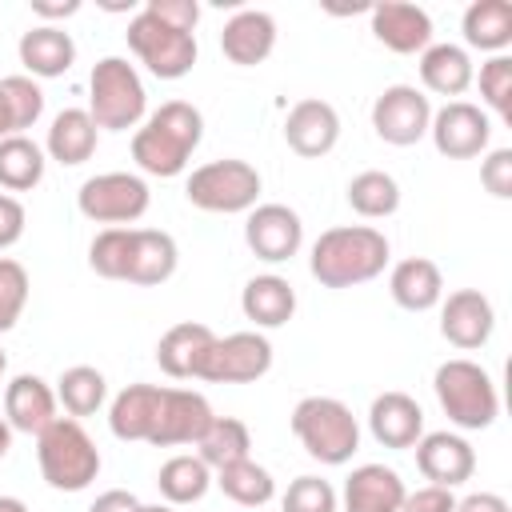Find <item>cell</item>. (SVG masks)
<instances>
[{
	"mask_svg": "<svg viewBox=\"0 0 512 512\" xmlns=\"http://www.w3.org/2000/svg\"><path fill=\"white\" fill-rule=\"evenodd\" d=\"M464 44L500 56L512 44V4L508 0H472L460 20Z\"/></svg>",
	"mask_w": 512,
	"mask_h": 512,
	"instance_id": "31",
	"label": "cell"
},
{
	"mask_svg": "<svg viewBox=\"0 0 512 512\" xmlns=\"http://www.w3.org/2000/svg\"><path fill=\"white\" fill-rule=\"evenodd\" d=\"M388 292L404 312H428L444 300V276L436 268V260L428 256H408L392 268L388 276Z\"/></svg>",
	"mask_w": 512,
	"mask_h": 512,
	"instance_id": "26",
	"label": "cell"
},
{
	"mask_svg": "<svg viewBox=\"0 0 512 512\" xmlns=\"http://www.w3.org/2000/svg\"><path fill=\"white\" fill-rule=\"evenodd\" d=\"M280 512H336V488L320 476H296L280 500Z\"/></svg>",
	"mask_w": 512,
	"mask_h": 512,
	"instance_id": "41",
	"label": "cell"
},
{
	"mask_svg": "<svg viewBox=\"0 0 512 512\" xmlns=\"http://www.w3.org/2000/svg\"><path fill=\"white\" fill-rule=\"evenodd\" d=\"M8 448H12V428H8V420H4V412H0V460L8 456Z\"/></svg>",
	"mask_w": 512,
	"mask_h": 512,
	"instance_id": "50",
	"label": "cell"
},
{
	"mask_svg": "<svg viewBox=\"0 0 512 512\" xmlns=\"http://www.w3.org/2000/svg\"><path fill=\"white\" fill-rule=\"evenodd\" d=\"M156 412H160V384H128L108 404V428L116 440H128V444L144 440L148 444Z\"/></svg>",
	"mask_w": 512,
	"mask_h": 512,
	"instance_id": "27",
	"label": "cell"
},
{
	"mask_svg": "<svg viewBox=\"0 0 512 512\" xmlns=\"http://www.w3.org/2000/svg\"><path fill=\"white\" fill-rule=\"evenodd\" d=\"M204 140V116L188 100H168L132 132V160L148 176H180Z\"/></svg>",
	"mask_w": 512,
	"mask_h": 512,
	"instance_id": "1",
	"label": "cell"
},
{
	"mask_svg": "<svg viewBox=\"0 0 512 512\" xmlns=\"http://www.w3.org/2000/svg\"><path fill=\"white\" fill-rule=\"evenodd\" d=\"M28 288L32 284H28L24 264L12 260V256H0V332L16 328V320L28 304Z\"/></svg>",
	"mask_w": 512,
	"mask_h": 512,
	"instance_id": "40",
	"label": "cell"
},
{
	"mask_svg": "<svg viewBox=\"0 0 512 512\" xmlns=\"http://www.w3.org/2000/svg\"><path fill=\"white\" fill-rule=\"evenodd\" d=\"M372 36L388 48V52H400V56H412V52H424L432 44V16L420 8V4H408V0H384V4H372Z\"/></svg>",
	"mask_w": 512,
	"mask_h": 512,
	"instance_id": "18",
	"label": "cell"
},
{
	"mask_svg": "<svg viewBox=\"0 0 512 512\" xmlns=\"http://www.w3.org/2000/svg\"><path fill=\"white\" fill-rule=\"evenodd\" d=\"M4 420L12 432H28L40 436L52 420H56V392L36 376V372H20L4 384Z\"/></svg>",
	"mask_w": 512,
	"mask_h": 512,
	"instance_id": "20",
	"label": "cell"
},
{
	"mask_svg": "<svg viewBox=\"0 0 512 512\" xmlns=\"http://www.w3.org/2000/svg\"><path fill=\"white\" fill-rule=\"evenodd\" d=\"M140 512H176L172 504H140Z\"/></svg>",
	"mask_w": 512,
	"mask_h": 512,
	"instance_id": "52",
	"label": "cell"
},
{
	"mask_svg": "<svg viewBox=\"0 0 512 512\" xmlns=\"http://www.w3.org/2000/svg\"><path fill=\"white\" fill-rule=\"evenodd\" d=\"M44 148L32 136H8L0 140V188L28 192L44 180Z\"/></svg>",
	"mask_w": 512,
	"mask_h": 512,
	"instance_id": "37",
	"label": "cell"
},
{
	"mask_svg": "<svg viewBox=\"0 0 512 512\" xmlns=\"http://www.w3.org/2000/svg\"><path fill=\"white\" fill-rule=\"evenodd\" d=\"M148 184L132 172H100L88 176L76 192V208L84 220L92 224H108V228H128L148 212Z\"/></svg>",
	"mask_w": 512,
	"mask_h": 512,
	"instance_id": "9",
	"label": "cell"
},
{
	"mask_svg": "<svg viewBox=\"0 0 512 512\" xmlns=\"http://www.w3.org/2000/svg\"><path fill=\"white\" fill-rule=\"evenodd\" d=\"M480 184L496 196V200H508L512 196V148H492L480 164Z\"/></svg>",
	"mask_w": 512,
	"mask_h": 512,
	"instance_id": "42",
	"label": "cell"
},
{
	"mask_svg": "<svg viewBox=\"0 0 512 512\" xmlns=\"http://www.w3.org/2000/svg\"><path fill=\"white\" fill-rule=\"evenodd\" d=\"M344 196H348V208L356 216H364V220H384V216H392L400 208V184L388 172H380V168L356 172L348 180Z\"/></svg>",
	"mask_w": 512,
	"mask_h": 512,
	"instance_id": "35",
	"label": "cell"
},
{
	"mask_svg": "<svg viewBox=\"0 0 512 512\" xmlns=\"http://www.w3.org/2000/svg\"><path fill=\"white\" fill-rule=\"evenodd\" d=\"M144 8L152 16H160L164 24L180 28V32H196V20H200V4L196 0H148Z\"/></svg>",
	"mask_w": 512,
	"mask_h": 512,
	"instance_id": "43",
	"label": "cell"
},
{
	"mask_svg": "<svg viewBox=\"0 0 512 512\" xmlns=\"http://www.w3.org/2000/svg\"><path fill=\"white\" fill-rule=\"evenodd\" d=\"M276 48V20L260 8H240L224 28H220V52L236 68H256L272 56Z\"/></svg>",
	"mask_w": 512,
	"mask_h": 512,
	"instance_id": "19",
	"label": "cell"
},
{
	"mask_svg": "<svg viewBox=\"0 0 512 512\" xmlns=\"http://www.w3.org/2000/svg\"><path fill=\"white\" fill-rule=\"evenodd\" d=\"M472 76V56L460 44H428L420 52V84L436 96H464Z\"/></svg>",
	"mask_w": 512,
	"mask_h": 512,
	"instance_id": "30",
	"label": "cell"
},
{
	"mask_svg": "<svg viewBox=\"0 0 512 512\" xmlns=\"http://www.w3.org/2000/svg\"><path fill=\"white\" fill-rule=\"evenodd\" d=\"M240 312L256 324V328H280L292 320L296 312V288L276 276V272H264V276H252L240 292Z\"/></svg>",
	"mask_w": 512,
	"mask_h": 512,
	"instance_id": "29",
	"label": "cell"
},
{
	"mask_svg": "<svg viewBox=\"0 0 512 512\" xmlns=\"http://www.w3.org/2000/svg\"><path fill=\"white\" fill-rule=\"evenodd\" d=\"M428 136L436 144L440 156L448 160H472L488 148L492 140V120L484 108L468 104V100H448L444 108L432 112V124H428Z\"/></svg>",
	"mask_w": 512,
	"mask_h": 512,
	"instance_id": "12",
	"label": "cell"
},
{
	"mask_svg": "<svg viewBox=\"0 0 512 512\" xmlns=\"http://www.w3.org/2000/svg\"><path fill=\"white\" fill-rule=\"evenodd\" d=\"M216 488H220L232 504H240V508H264V504L276 496L272 472H268L264 464H256L252 456L216 468Z\"/></svg>",
	"mask_w": 512,
	"mask_h": 512,
	"instance_id": "34",
	"label": "cell"
},
{
	"mask_svg": "<svg viewBox=\"0 0 512 512\" xmlns=\"http://www.w3.org/2000/svg\"><path fill=\"white\" fill-rule=\"evenodd\" d=\"M404 480L388 464H360L344 480V512H400Z\"/></svg>",
	"mask_w": 512,
	"mask_h": 512,
	"instance_id": "21",
	"label": "cell"
},
{
	"mask_svg": "<svg viewBox=\"0 0 512 512\" xmlns=\"http://www.w3.org/2000/svg\"><path fill=\"white\" fill-rule=\"evenodd\" d=\"M432 388H436L444 416L464 432L492 428V420L500 416V392L476 360H464V356L444 360L432 376Z\"/></svg>",
	"mask_w": 512,
	"mask_h": 512,
	"instance_id": "6",
	"label": "cell"
},
{
	"mask_svg": "<svg viewBox=\"0 0 512 512\" xmlns=\"http://www.w3.org/2000/svg\"><path fill=\"white\" fill-rule=\"evenodd\" d=\"M32 12L40 20H64V16H76L80 12V0H64V4H52V0H28Z\"/></svg>",
	"mask_w": 512,
	"mask_h": 512,
	"instance_id": "48",
	"label": "cell"
},
{
	"mask_svg": "<svg viewBox=\"0 0 512 512\" xmlns=\"http://www.w3.org/2000/svg\"><path fill=\"white\" fill-rule=\"evenodd\" d=\"M36 464L48 488L56 492H84L100 476V448L84 432L80 420L56 416L36 436Z\"/></svg>",
	"mask_w": 512,
	"mask_h": 512,
	"instance_id": "4",
	"label": "cell"
},
{
	"mask_svg": "<svg viewBox=\"0 0 512 512\" xmlns=\"http://www.w3.org/2000/svg\"><path fill=\"white\" fill-rule=\"evenodd\" d=\"M480 84V100L500 116L512 120V56H488L480 64V76H472Z\"/></svg>",
	"mask_w": 512,
	"mask_h": 512,
	"instance_id": "38",
	"label": "cell"
},
{
	"mask_svg": "<svg viewBox=\"0 0 512 512\" xmlns=\"http://www.w3.org/2000/svg\"><path fill=\"white\" fill-rule=\"evenodd\" d=\"M0 88H4V100H8V112H12V124H16V136H24L44 116V92H40V84L32 76H4Z\"/></svg>",
	"mask_w": 512,
	"mask_h": 512,
	"instance_id": "39",
	"label": "cell"
},
{
	"mask_svg": "<svg viewBox=\"0 0 512 512\" xmlns=\"http://www.w3.org/2000/svg\"><path fill=\"white\" fill-rule=\"evenodd\" d=\"M428 124H432V104L416 84H388L372 104V128L392 148H408L424 140Z\"/></svg>",
	"mask_w": 512,
	"mask_h": 512,
	"instance_id": "11",
	"label": "cell"
},
{
	"mask_svg": "<svg viewBox=\"0 0 512 512\" xmlns=\"http://www.w3.org/2000/svg\"><path fill=\"white\" fill-rule=\"evenodd\" d=\"M184 196L200 212H224V216L252 212L260 200V172L236 156L208 160V164L192 168V176L184 180Z\"/></svg>",
	"mask_w": 512,
	"mask_h": 512,
	"instance_id": "7",
	"label": "cell"
},
{
	"mask_svg": "<svg viewBox=\"0 0 512 512\" xmlns=\"http://www.w3.org/2000/svg\"><path fill=\"white\" fill-rule=\"evenodd\" d=\"M156 488H160L164 504H172V508L176 504H196L212 488V468L200 456H188V452L168 456L156 472Z\"/></svg>",
	"mask_w": 512,
	"mask_h": 512,
	"instance_id": "32",
	"label": "cell"
},
{
	"mask_svg": "<svg viewBox=\"0 0 512 512\" xmlns=\"http://www.w3.org/2000/svg\"><path fill=\"white\" fill-rule=\"evenodd\" d=\"M104 400H108V380H104L100 368H92V364H72V368L60 372V380H56V404H64V412H68L72 420L96 416V412L104 408Z\"/></svg>",
	"mask_w": 512,
	"mask_h": 512,
	"instance_id": "33",
	"label": "cell"
},
{
	"mask_svg": "<svg viewBox=\"0 0 512 512\" xmlns=\"http://www.w3.org/2000/svg\"><path fill=\"white\" fill-rule=\"evenodd\" d=\"M16 136V124H12V112H8V100H4V88H0V140Z\"/></svg>",
	"mask_w": 512,
	"mask_h": 512,
	"instance_id": "49",
	"label": "cell"
},
{
	"mask_svg": "<svg viewBox=\"0 0 512 512\" xmlns=\"http://www.w3.org/2000/svg\"><path fill=\"white\" fill-rule=\"evenodd\" d=\"M24 204L16 200V196H8V192H0V252L4 248H12L20 236H24Z\"/></svg>",
	"mask_w": 512,
	"mask_h": 512,
	"instance_id": "45",
	"label": "cell"
},
{
	"mask_svg": "<svg viewBox=\"0 0 512 512\" xmlns=\"http://www.w3.org/2000/svg\"><path fill=\"white\" fill-rule=\"evenodd\" d=\"M148 112V92L140 72L124 56H104L88 72V116L104 132H128L140 128Z\"/></svg>",
	"mask_w": 512,
	"mask_h": 512,
	"instance_id": "5",
	"label": "cell"
},
{
	"mask_svg": "<svg viewBox=\"0 0 512 512\" xmlns=\"http://www.w3.org/2000/svg\"><path fill=\"white\" fill-rule=\"evenodd\" d=\"M368 428L384 448H412L424 436V412L408 392H380L368 408Z\"/></svg>",
	"mask_w": 512,
	"mask_h": 512,
	"instance_id": "24",
	"label": "cell"
},
{
	"mask_svg": "<svg viewBox=\"0 0 512 512\" xmlns=\"http://www.w3.org/2000/svg\"><path fill=\"white\" fill-rule=\"evenodd\" d=\"M252 452V432L244 420L236 416H212V424L204 428V436L196 440V456L208 464V468H224V464H236Z\"/></svg>",
	"mask_w": 512,
	"mask_h": 512,
	"instance_id": "36",
	"label": "cell"
},
{
	"mask_svg": "<svg viewBox=\"0 0 512 512\" xmlns=\"http://www.w3.org/2000/svg\"><path fill=\"white\" fill-rule=\"evenodd\" d=\"M388 236L372 224H340L316 236L308 272L324 288H356L384 272L388 264Z\"/></svg>",
	"mask_w": 512,
	"mask_h": 512,
	"instance_id": "2",
	"label": "cell"
},
{
	"mask_svg": "<svg viewBox=\"0 0 512 512\" xmlns=\"http://www.w3.org/2000/svg\"><path fill=\"white\" fill-rule=\"evenodd\" d=\"M96 124L88 116V108H60L48 124V140H44V152L64 164V168H76L84 160H92L96 152Z\"/></svg>",
	"mask_w": 512,
	"mask_h": 512,
	"instance_id": "28",
	"label": "cell"
},
{
	"mask_svg": "<svg viewBox=\"0 0 512 512\" xmlns=\"http://www.w3.org/2000/svg\"><path fill=\"white\" fill-rule=\"evenodd\" d=\"M212 340H216V332H212L208 324H196V320L172 324V328L160 336V344H156V364H160V372L172 376V380H192V376L200 372V360L208 356Z\"/></svg>",
	"mask_w": 512,
	"mask_h": 512,
	"instance_id": "25",
	"label": "cell"
},
{
	"mask_svg": "<svg viewBox=\"0 0 512 512\" xmlns=\"http://www.w3.org/2000/svg\"><path fill=\"white\" fill-rule=\"evenodd\" d=\"M292 436L300 440V448L320 460V464H348L360 448V424L352 416V408L336 396H304L292 416Z\"/></svg>",
	"mask_w": 512,
	"mask_h": 512,
	"instance_id": "3",
	"label": "cell"
},
{
	"mask_svg": "<svg viewBox=\"0 0 512 512\" xmlns=\"http://www.w3.org/2000/svg\"><path fill=\"white\" fill-rule=\"evenodd\" d=\"M272 368V344L260 332H232L216 336L208 356L200 360L196 380L208 384H252Z\"/></svg>",
	"mask_w": 512,
	"mask_h": 512,
	"instance_id": "10",
	"label": "cell"
},
{
	"mask_svg": "<svg viewBox=\"0 0 512 512\" xmlns=\"http://www.w3.org/2000/svg\"><path fill=\"white\" fill-rule=\"evenodd\" d=\"M0 512H28V504L20 496H0Z\"/></svg>",
	"mask_w": 512,
	"mask_h": 512,
	"instance_id": "51",
	"label": "cell"
},
{
	"mask_svg": "<svg viewBox=\"0 0 512 512\" xmlns=\"http://www.w3.org/2000/svg\"><path fill=\"white\" fill-rule=\"evenodd\" d=\"M284 140L296 156L304 160H320L336 148L340 140V112L320 100V96H304L288 108V120H284Z\"/></svg>",
	"mask_w": 512,
	"mask_h": 512,
	"instance_id": "16",
	"label": "cell"
},
{
	"mask_svg": "<svg viewBox=\"0 0 512 512\" xmlns=\"http://www.w3.org/2000/svg\"><path fill=\"white\" fill-rule=\"evenodd\" d=\"M128 48L136 52V60L156 76V80H180L192 72L196 64V36L180 32L172 24H164L160 16H152L148 8H140L128 20Z\"/></svg>",
	"mask_w": 512,
	"mask_h": 512,
	"instance_id": "8",
	"label": "cell"
},
{
	"mask_svg": "<svg viewBox=\"0 0 512 512\" xmlns=\"http://www.w3.org/2000/svg\"><path fill=\"white\" fill-rule=\"evenodd\" d=\"M4 368H8V356H4V348H0V380H4Z\"/></svg>",
	"mask_w": 512,
	"mask_h": 512,
	"instance_id": "53",
	"label": "cell"
},
{
	"mask_svg": "<svg viewBox=\"0 0 512 512\" xmlns=\"http://www.w3.org/2000/svg\"><path fill=\"white\" fill-rule=\"evenodd\" d=\"M244 244L264 264H284L304 244V224L288 204H256L244 220Z\"/></svg>",
	"mask_w": 512,
	"mask_h": 512,
	"instance_id": "13",
	"label": "cell"
},
{
	"mask_svg": "<svg viewBox=\"0 0 512 512\" xmlns=\"http://www.w3.org/2000/svg\"><path fill=\"white\" fill-rule=\"evenodd\" d=\"M16 52H20V64H24V72L32 80L64 76L76 64V40L60 24H36V28H28L20 36Z\"/></svg>",
	"mask_w": 512,
	"mask_h": 512,
	"instance_id": "22",
	"label": "cell"
},
{
	"mask_svg": "<svg viewBox=\"0 0 512 512\" xmlns=\"http://www.w3.org/2000/svg\"><path fill=\"white\" fill-rule=\"evenodd\" d=\"M452 512H512V508H508V500L496 496V492H472V496L456 500Z\"/></svg>",
	"mask_w": 512,
	"mask_h": 512,
	"instance_id": "47",
	"label": "cell"
},
{
	"mask_svg": "<svg viewBox=\"0 0 512 512\" xmlns=\"http://www.w3.org/2000/svg\"><path fill=\"white\" fill-rule=\"evenodd\" d=\"M88 512H140V500L132 492H124V488H108V492H100L92 500Z\"/></svg>",
	"mask_w": 512,
	"mask_h": 512,
	"instance_id": "46",
	"label": "cell"
},
{
	"mask_svg": "<svg viewBox=\"0 0 512 512\" xmlns=\"http://www.w3.org/2000/svg\"><path fill=\"white\" fill-rule=\"evenodd\" d=\"M180 264V248L168 232L160 228H132V240H128V268H124V280L128 284H140V288H152V284H164Z\"/></svg>",
	"mask_w": 512,
	"mask_h": 512,
	"instance_id": "23",
	"label": "cell"
},
{
	"mask_svg": "<svg viewBox=\"0 0 512 512\" xmlns=\"http://www.w3.org/2000/svg\"><path fill=\"white\" fill-rule=\"evenodd\" d=\"M212 404L192 392V388H160V412L152 424L148 444L156 448H176V444H196L204 428L212 424Z\"/></svg>",
	"mask_w": 512,
	"mask_h": 512,
	"instance_id": "15",
	"label": "cell"
},
{
	"mask_svg": "<svg viewBox=\"0 0 512 512\" xmlns=\"http://www.w3.org/2000/svg\"><path fill=\"white\" fill-rule=\"evenodd\" d=\"M412 448H416V468L428 484L456 488V484L472 480V472H476V452L456 432H424Z\"/></svg>",
	"mask_w": 512,
	"mask_h": 512,
	"instance_id": "17",
	"label": "cell"
},
{
	"mask_svg": "<svg viewBox=\"0 0 512 512\" xmlns=\"http://www.w3.org/2000/svg\"><path fill=\"white\" fill-rule=\"evenodd\" d=\"M492 328H496V308L480 288H456L440 300V336L452 348L460 352L484 348L492 340Z\"/></svg>",
	"mask_w": 512,
	"mask_h": 512,
	"instance_id": "14",
	"label": "cell"
},
{
	"mask_svg": "<svg viewBox=\"0 0 512 512\" xmlns=\"http://www.w3.org/2000/svg\"><path fill=\"white\" fill-rule=\"evenodd\" d=\"M452 508H456V496L452 488H440V484L404 492V504H400V512H452Z\"/></svg>",
	"mask_w": 512,
	"mask_h": 512,
	"instance_id": "44",
	"label": "cell"
}]
</instances>
